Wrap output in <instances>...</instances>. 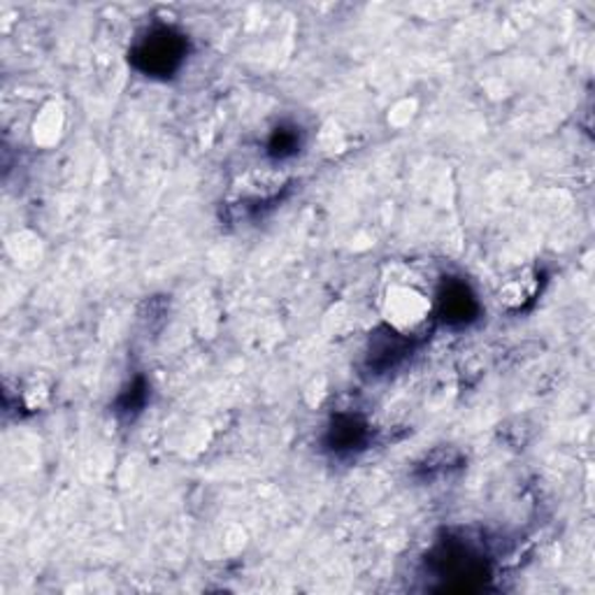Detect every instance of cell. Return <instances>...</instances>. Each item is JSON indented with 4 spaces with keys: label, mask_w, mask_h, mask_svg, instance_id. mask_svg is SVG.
I'll use <instances>...</instances> for the list:
<instances>
[{
    "label": "cell",
    "mask_w": 595,
    "mask_h": 595,
    "mask_svg": "<svg viewBox=\"0 0 595 595\" xmlns=\"http://www.w3.org/2000/svg\"><path fill=\"white\" fill-rule=\"evenodd\" d=\"M379 312L398 337H416L435 317V296L410 275H393L381 286Z\"/></svg>",
    "instance_id": "obj_1"
},
{
    "label": "cell",
    "mask_w": 595,
    "mask_h": 595,
    "mask_svg": "<svg viewBox=\"0 0 595 595\" xmlns=\"http://www.w3.org/2000/svg\"><path fill=\"white\" fill-rule=\"evenodd\" d=\"M138 68L151 75H170L184 59V41L182 35L170 28L149 31L136 49Z\"/></svg>",
    "instance_id": "obj_2"
},
{
    "label": "cell",
    "mask_w": 595,
    "mask_h": 595,
    "mask_svg": "<svg viewBox=\"0 0 595 595\" xmlns=\"http://www.w3.org/2000/svg\"><path fill=\"white\" fill-rule=\"evenodd\" d=\"M537 289H540V279H537V275L533 271H519L501 284L497 300L514 312L526 307L537 296Z\"/></svg>",
    "instance_id": "obj_3"
},
{
    "label": "cell",
    "mask_w": 595,
    "mask_h": 595,
    "mask_svg": "<svg viewBox=\"0 0 595 595\" xmlns=\"http://www.w3.org/2000/svg\"><path fill=\"white\" fill-rule=\"evenodd\" d=\"M435 310L443 312L449 321L466 323L474 317L477 302L470 296L466 284H451L443 298H435Z\"/></svg>",
    "instance_id": "obj_4"
}]
</instances>
